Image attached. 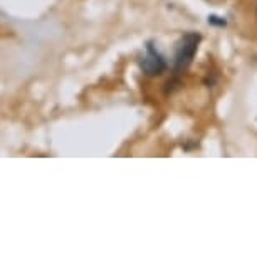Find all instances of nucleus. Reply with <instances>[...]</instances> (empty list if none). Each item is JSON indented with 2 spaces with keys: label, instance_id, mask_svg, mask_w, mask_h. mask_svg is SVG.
<instances>
[{
  "label": "nucleus",
  "instance_id": "nucleus-4",
  "mask_svg": "<svg viewBox=\"0 0 257 257\" xmlns=\"http://www.w3.org/2000/svg\"><path fill=\"white\" fill-rule=\"evenodd\" d=\"M208 24H210V26H215V27H225L227 21H225V19H222V17L210 16V17H208Z\"/></svg>",
  "mask_w": 257,
  "mask_h": 257
},
{
  "label": "nucleus",
  "instance_id": "nucleus-3",
  "mask_svg": "<svg viewBox=\"0 0 257 257\" xmlns=\"http://www.w3.org/2000/svg\"><path fill=\"white\" fill-rule=\"evenodd\" d=\"M182 86V81L180 79H170L168 82H167V88H165V93H173V91H177L178 88Z\"/></svg>",
  "mask_w": 257,
  "mask_h": 257
},
{
  "label": "nucleus",
  "instance_id": "nucleus-1",
  "mask_svg": "<svg viewBox=\"0 0 257 257\" xmlns=\"http://www.w3.org/2000/svg\"><path fill=\"white\" fill-rule=\"evenodd\" d=\"M202 41V36L197 32H188L185 34L177 44V52H175V71L183 72L187 71L190 64L193 62L198 51V44Z\"/></svg>",
  "mask_w": 257,
  "mask_h": 257
},
{
  "label": "nucleus",
  "instance_id": "nucleus-2",
  "mask_svg": "<svg viewBox=\"0 0 257 257\" xmlns=\"http://www.w3.org/2000/svg\"><path fill=\"white\" fill-rule=\"evenodd\" d=\"M140 67H142V72L148 77H157L162 76L165 71H167V62H165L163 56L155 49L152 42L147 44V56L143 57V61L140 62Z\"/></svg>",
  "mask_w": 257,
  "mask_h": 257
}]
</instances>
